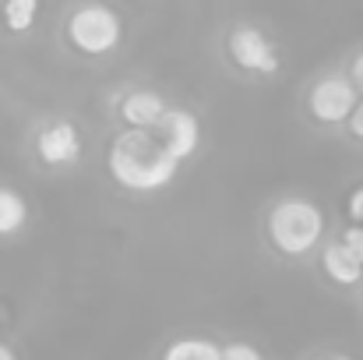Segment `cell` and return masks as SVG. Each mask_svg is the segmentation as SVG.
Here are the masks:
<instances>
[{
	"label": "cell",
	"instance_id": "1",
	"mask_svg": "<svg viewBox=\"0 0 363 360\" xmlns=\"http://www.w3.org/2000/svg\"><path fill=\"white\" fill-rule=\"evenodd\" d=\"M106 170L110 177L138 195H152L173 184L180 163L162 148L159 134L152 131H121L106 148Z\"/></svg>",
	"mask_w": 363,
	"mask_h": 360
},
{
	"label": "cell",
	"instance_id": "2",
	"mask_svg": "<svg viewBox=\"0 0 363 360\" xmlns=\"http://www.w3.org/2000/svg\"><path fill=\"white\" fill-rule=\"evenodd\" d=\"M325 234V212L307 198H286L268 212V240L279 254L300 258L318 247Z\"/></svg>",
	"mask_w": 363,
	"mask_h": 360
},
{
	"label": "cell",
	"instance_id": "3",
	"mask_svg": "<svg viewBox=\"0 0 363 360\" xmlns=\"http://www.w3.org/2000/svg\"><path fill=\"white\" fill-rule=\"evenodd\" d=\"M67 43L85 57H110L123 43V18L106 4H82L67 18Z\"/></svg>",
	"mask_w": 363,
	"mask_h": 360
},
{
	"label": "cell",
	"instance_id": "4",
	"mask_svg": "<svg viewBox=\"0 0 363 360\" xmlns=\"http://www.w3.org/2000/svg\"><path fill=\"white\" fill-rule=\"evenodd\" d=\"M230 60L247 75H279V46L257 25H237L230 32Z\"/></svg>",
	"mask_w": 363,
	"mask_h": 360
},
{
	"label": "cell",
	"instance_id": "5",
	"mask_svg": "<svg viewBox=\"0 0 363 360\" xmlns=\"http://www.w3.org/2000/svg\"><path fill=\"white\" fill-rule=\"evenodd\" d=\"M357 107H360V92L342 75H328V78L314 82V89L307 96V110L318 124H342V120L350 124Z\"/></svg>",
	"mask_w": 363,
	"mask_h": 360
},
{
	"label": "cell",
	"instance_id": "6",
	"mask_svg": "<svg viewBox=\"0 0 363 360\" xmlns=\"http://www.w3.org/2000/svg\"><path fill=\"white\" fill-rule=\"evenodd\" d=\"M35 156L39 163L53 166V170H64V166H74L82 159V131L71 124V120H53L46 124L39 134H35Z\"/></svg>",
	"mask_w": 363,
	"mask_h": 360
},
{
	"label": "cell",
	"instance_id": "7",
	"mask_svg": "<svg viewBox=\"0 0 363 360\" xmlns=\"http://www.w3.org/2000/svg\"><path fill=\"white\" fill-rule=\"evenodd\" d=\"M155 134H159L162 148H166L177 163H184V159H191V156L198 152V145H201V120L194 117L191 110H184V107H169V114H166L162 127H159Z\"/></svg>",
	"mask_w": 363,
	"mask_h": 360
},
{
	"label": "cell",
	"instance_id": "8",
	"mask_svg": "<svg viewBox=\"0 0 363 360\" xmlns=\"http://www.w3.org/2000/svg\"><path fill=\"white\" fill-rule=\"evenodd\" d=\"M169 114L166 99L152 89H134L121 99V120L127 124V131H159L162 120Z\"/></svg>",
	"mask_w": 363,
	"mask_h": 360
},
{
	"label": "cell",
	"instance_id": "9",
	"mask_svg": "<svg viewBox=\"0 0 363 360\" xmlns=\"http://www.w3.org/2000/svg\"><path fill=\"white\" fill-rule=\"evenodd\" d=\"M321 265H325V276H328L332 283H339V286H357L363 279V261L342 244V240H335V244L325 247Z\"/></svg>",
	"mask_w": 363,
	"mask_h": 360
},
{
	"label": "cell",
	"instance_id": "10",
	"mask_svg": "<svg viewBox=\"0 0 363 360\" xmlns=\"http://www.w3.org/2000/svg\"><path fill=\"white\" fill-rule=\"evenodd\" d=\"M28 223V202L14 187H0V237L21 234Z\"/></svg>",
	"mask_w": 363,
	"mask_h": 360
},
{
	"label": "cell",
	"instance_id": "11",
	"mask_svg": "<svg viewBox=\"0 0 363 360\" xmlns=\"http://www.w3.org/2000/svg\"><path fill=\"white\" fill-rule=\"evenodd\" d=\"M162 360H223V347L205 336H184L166 347Z\"/></svg>",
	"mask_w": 363,
	"mask_h": 360
},
{
	"label": "cell",
	"instance_id": "12",
	"mask_svg": "<svg viewBox=\"0 0 363 360\" xmlns=\"http://www.w3.org/2000/svg\"><path fill=\"white\" fill-rule=\"evenodd\" d=\"M0 18L11 32H28L35 25V18H39V4L35 0H11V4H4Z\"/></svg>",
	"mask_w": 363,
	"mask_h": 360
},
{
	"label": "cell",
	"instance_id": "13",
	"mask_svg": "<svg viewBox=\"0 0 363 360\" xmlns=\"http://www.w3.org/2000/svg\"><path fill=\"white\" fill-rule=\"evenodd\" d=\"M223 360H264V357L250 343H230V347H223Z\"/></svg>",
	"mask_w": 363,
	"mask_h": 360
},
{
	"label": "cell",
	"instance_id": "14",
	"mask_svg": "<svg viewBox=\"0 0 363 360\" xmlns=\"http://www.w3.org/2000/svg\"><path fill=\"white\" fill-rule=\"evenodd\" d=\"M342 244H346V247L363 261V227H350V230L342 234Z\"/></svg>",
	"mask_w": 363,
	"mask_h": 360
},
{
	"label": "cell",
	"instance_id": "15",
	"mask_svg": "<svg viewBox=\"0 0 363 360\" xmlns=\"http://www.w3.org/2000/svg\"><path fill=\"white\" fill-rule=\"evenodd\" d=\"M350 219L363 227V187H357L353 195H350Z\"/></svg>",
	"mask_w": 363,
	"mask_h": 360
},
{
	"label": "cell",
	"instance_id": "16",
	"mask_svg": "<svg viewBox=\"0 0 363 360\" xmlns=\"http://www.w3.org/2000/svg\"><path fill=\"white\" fill-rule=\"evenodd\" d=\"M350 82L357 85V92L363 96V53H357V60H353V71H350Z\"/></svg>",
	"mask_w": 363,
	"mask_h": 360
},
{
	"label": "cell",
	"instance_id": "17",
	"mask_svg": "<svg viewBox=\"0 0 363 360\" xmlns=\"http://www.w3.org/2000/svg\"><path fill=\"white\" fill-rule=\"evenodd\" d=\"M350 131H353V134L363 141V99H360V107L353 110V117H350Z\"/></svg>",
	"mask_w": 363,
	"mask_h": 360
},
{
	"label": "cell",
	"instance_id": "18",
	"mask_svg": "<svg viewBox=\"0 0 363 360\" xmlns=\"http://www.w3.org/2000/svg\"><path fill=\"white\" fill-rule=\"evenodd\" d=\"M0 360H18V354H14L7 343H0Z\"/></svg>",
	"mask_w": 363,
	"mask_h": 360
},
{
	"label": "cell",
	"instance_id": "19",
	"mask_svg": "<svg viewBox=\"0 0 363 360\" xmlns=\"http://www.w3.org/2000/svg\"><path fill=\"white\" fill-rule=\"evenodd\" d=\"M328 360H353V357H328Z\"/></svg>",
	"mask_w": 363,
	"mask_h": 360
}]
</instances>
